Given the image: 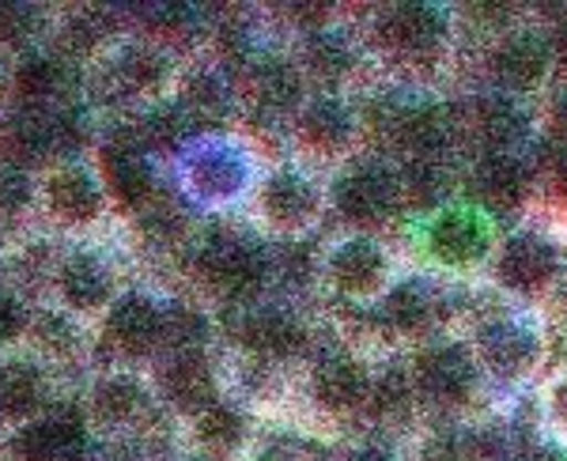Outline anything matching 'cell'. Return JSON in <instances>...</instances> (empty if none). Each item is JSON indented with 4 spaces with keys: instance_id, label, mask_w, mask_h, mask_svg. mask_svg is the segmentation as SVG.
I'll return each instance as SVG.
<instances>
[{
    "instance_id": "bcb514c9",
    "label": "cell",
    "mask_w": 567,
    "mask_h": 461,
    "mask_svg": "<svg viewBox=\"0 0 567 461\" xmlns=\"http://www.w3.org/2000/svg\"><path fill=\"white\" fill-rule=\"evenodd\" d=\"M564 69H567V50H564Z\"/></svg>"
},
{
    "instance_id": "ffe728a7",
    "label": "cell",
    "mask_w": 567,
    "mask_h": 461,
    "mask_svg": "<svg viewBox=\"0 0 567 461\" xmlns=\"http://www.w3.org/2000/svg\"><path fill=\"white\" fill-rule=\"evenodd\" d=\"M432 250L446 265H470L488 250V230L473 212H446L432 227Z\"/></svg>"
},
{
    "instance_id": "ee69618b",
    "label": "cell",
    "mask_w": 567,
    "mask_h": 461,
    "mask_svg": "<svg viewBox=\"0 0 567 461\" xmlns=\"http://www.w3.org/2000/svg\"><path fill=\"white\" fill-rule=\"evenodd\" d=\"M518 461H556L553 454H545V450H529V454H523Z\"/></svg>"
},
{
    "instance_id": "6da1fadb",
    "label": "cell",
    "mask_w": 567,
    "mask_h": 461,
    "mask_svg": "<svg viewBox=\"0 0 567 461\" xmlns=\"http://www.w3.org/2000/svg\"><path fill=\"white\" fill-rule=\"evenodd\" d=\"M200 276L208 280V288H216L227 299H246L261 288L265 280V262L254 246L239 243V238H216L200 250L197 262Z\"/></svg>"
},
{
    "instance_id": "d6986e66",
    "label": "cell",
    "mask_w": 567,
    "mask_h": 461,
    "mask_svg": "<svg viewBox=\"0 0 567 461\" xmlns=\"http://www.w3.org/2000/svg\"><path fill=\"white\" fill-rule=\"evenodd\" d=\"M371 393L368 371L355 359H326L315 371V398L333 412L360 409Z\"/></svg>"
},
{
    "instance_id": "d590c367",
    "label": "cell",
    "mask_w": 567,
    "mask_h": 461,
    "mask_svg": "<svg viewBox=\"0 0 567 461\" xmlns=\"http://www.w3.org/2000/svg\"><path fill=\"white\" fill-rule=\"evenodd\" d=\"M368 401L374 404L379 417H405L409 412V401H413V390L401 375H386L379 386H371Z\"/></svg>"
},
{
    "instance_id": "83f0119b",
    "label": "cell",
    "mask_w": 567,
    "mask_h": 461,
    "mask_svg": "<svg viewBox=\"0 0 567 461\" xmlns=\"http://www.w3.org/2000/svg\"><path fill=\"white\" fill-rule=\"evenodd\" d=\"M299 91H303V80L291 64L284 61H265L254 69V95H258L261 106L269 110H288L299 103Z\"/></svg>"
},
{
    "instance_id": "74e56055",
    "label": "cell",
    "mask_w": 567,
    "mask_h": 461,
    "mask_svg": "<svg viewBox=\"0 0 567 461\" xmlns=\"http://www.w3.org/2000/svg\"><path fill=\"white\" fill-rule=\"evenodd\" d=\"M65 39L72 50H95V42L103 39V27H99V16L95 12H87V16H76V20L69 23V31H65Z\"/></svg>"
},
{
    "instance_id": "4fadbf2b",
    "label": "cell",
    "mask_w": 567,
    "mask_h": 461,
    "mask_svg": "<svg viewBox=\"0 0 567 461\" xmlns=\"http://www.w3.org/2000/svg\"><path fill=\"white\" fill-rule=\"evenodd\" d=\"M329 276L344 295H371L386 280V257L371 238H349L329 257Z\"/></svg>"
},
{
    "instance_id": "7bdbcfd3",
    "label": "cell",
    "mask_w": 567,
    "mask_h": 461,
    "mask_svg": "<svg viewBox=\"0 0 567 461\" xmlns=\"http://www.w3.org/2000/svg\"><path fill=\"white\" fill-rule=\"evenodd\" d=\"M352 461H393L386 450H379V447H368V450H360V454H352Z\"/></svg>"
},
{
    "instance_id": "d4e9b609",
    "label": "cell",
    "mask_w": 567,
    "mask_h": 461,
    "mask_svg": "<svg viewBox=\"0 0 567 461\" xmlns=\"http://www.w3.org/2000/svg\"><path fill=\"white\" fill-rule=\"evenodd\" d=\"M141 404H144V386L133 375H106L95 386V393H91V412H95V420L110 423V428L130 423L141 412Z\"/></svg>"
},
{
    "instance_id": "8d00e7d4",
    "label": "cell",
    "mask_w": 567,
    "mask_h": 461,
    "mask_svg": "<svg viewBox=\"0 0 567 461\" xmlns=\"http://www.w3.org/2000/svg\"><path fill=\"white\" fill-rule=\"evenodd\" d=\"M182 129H186V117L182 110H155L144 125V144L152 147H175L182 141Z\"/></svg>"
},
{
    "instance_id": "b9f144b4",
    "label": "cell",
    "mask_w": 567,
    "mask_h": 461,
    "mask_svg": "<svg viewBox=\"0 0 567 461\" xmlns=\"http://www.w3.org/2000/svg\"><path fill=\"white\" fill-rule=\"evenodd\" d=\"M553 129L567 141V99H560V103H556V110H553Z\"/></svg>"
},
{
    "instance_id": "4316f807",
    "label": "cell",
    "mask_w": 567,
    "mask_h": 461,
    "mask_svg": "<svg viewBox=\"0 0 567 461\" xmlns=\"http://www.w3.org/2000/svg\"><path fill=\"white\" fill-rule=\"evenodd\" d=\"M231 99H227L224 80L213 72H194L182 88V117H194V122H219L227 114Z\"/></svg>"
},
{
    "instance_id": "ab89813d",
    "label": "cell",
    "mask_w": 567,
    "mask_h": 461,
    "mask_svg": "<svg viewBox=\"0 0 567 461\" xmlns=\"http://www.w3.org/2000/svg\"><path fill=\"white\" fill-rule=\"evenodd\" d=\"M23 329V310L8 291H0V340H12Z\"/></svg>"
},
{
    "instance_id": "7402d4cb",
    "label": "cell",
    "mask_w": 567,
    "mask_h": 461,
    "mask_svg": "<svg viewBox=\"0 0 567 461\" xmlns=\"http://www.w3.org/2000/svg\"><path fill=\"white\" fill-rule=\"evenodd\" d=\"M45 382L39 367L27 359H8L0 363V417L8 420H31L42 409Z\"/></svg>"
},
{
    "instance_id": "1f68e13d",
    "label": "cell",
    "mask_w": 567,
    "mask_h": 461,
    "mask_svg": "<svg viewBox=\"0 0 567 461\" xmlns=\"http://www.w3.org/2000/svg\"><path fill=\"white\" fill-rule=\"evenodd\" d=\"M307 69L315 72L318 80H341L344 72L352 69V50L344 39H337V34H318V39H310L307 45Z\"/></svg>"
},
{
    "instance_id": "603a6c76",
    "label": "cell",
    "mask_w": 567,
    "mask_h": 461,
    "mask_svg": "<svg viewBox=\"0 0 567 461\" xmlns=\"http://www.w3.org/2000/svg\"><path fill=\"white\" fill-rule=\"evenodd\" d=\"M50 147H53V129L50 122H42V117H34V114H16L0 129V152H4V163H12V167L27 171L31 163H39Z\"/></svg>"
},
{
    "instance_id": "f546056e",
    "label": "cell",
    "mask_w": 567,
    "mask_h": 461,
    "mask_svg": "<svg viewBox=\"0 0 567 461\" xmlns=\"http://www.w3.org/2000/svg\"><path fill=\"white\" fill-rule=\"evenodd\" d=\"M398 193H405L409 205L432 208V205H439V201L446 197V174H443V167H439V163H432V160H416L413 167L401 174Z\"/></svg>"
},
{
    "instance_id": "7a4b0ae2",
    "label": "cell",
    "mask_w": 567,
    "mask_h": 461,
    "mask_svg": "<svg viewBox=\"0 0 567 461\" xmlns=\"http://www.w3.org/2000/svg\"><path fill=\"white\" fill-rule=\"evenodd\" d=\"M106 337L117 352L148 356L163 345V310L148 295H122L106 315Z\"/></svg>"
},
{
    "instance_id": "7c38bea8",
    "label": "cell",
    "mask_w": 567,
    "mask_h": 461,
    "mask_svg": "<svg viewBox=\"0 0 567 461\" xmlns=\"http://www.w3.org/2000/svg\"><path fill=\"white\" fill-rule=\"evenodd\" d=\"M189 189L205 201H227L243 189L246 163L235 147H200L194 160L186 163Z\"/></svg>"
},
{
    "instance_id": "3957f363",
    "label": "cell",
    "mask_w": 567,
    "mask_h": 461,
    "mask_svg": "<svg viewBox=\"0 0 567 461\" xmlns=\"http://www.w3.org/2000/svg\"><path fill=\"white\" fill-rule=\"evenodd\" d=\"M473 382H477V367L465 348H432L416 359V386L424 398L439 404H462L470 398Z\"/></svg>"
},
{
    "instance_id": "8fae6325",
    "label": "cell",
    "mask_w": 567,
    "mask_h": 461,
    "mask_svg": "<svg viewBox=\"0 0 567 461\" xmlns=\"http://www.w3.org/2000/svg\"><path fill=\"white\" fill-rule=\"evenodd\" d=\"M556 250L537 235H518L499 254V280L515 291H537L553 280Z\"/></svg>"
},
{
    "instance_id": "ac0fdd59",
    "label": "cell",
    "mask_w": 567,
    "mask_h": 461,
    "mask_svg": "<svg viewBox=\"0 0 567 461\" xmlns=\"http://www.w3.org/2000/svg\"><path fill=\"white\" fill-rule=\"evenodd\" d=\"M526 189H529L526 167L518 160H511V155H488L477 167V174H473V193H477L492 212L518 208Z\"/></svg>"
},
{
    "instance_id": "60d3db41",
    "label": "cell",
    "mask_w": 567,
    "mask_h": 461,
    "mask_svg": "<svg viewBox=\"0 0 567 461\" xmlns=\"http://www.w3.org/2000/svg\"><path fill=\"white\" fill-rule=\"evenodd\" d=\"M553 417L567 428V382H560V386L553 390Z\"/></svg>"
},
{
    "instance_id": "836d02e7",
    "label": "cell",
    "mask_w": 567,
    "mask_h": 461,
    "mask_svg": "<svg viewBox=\"0 0 567 461\" xmlns=\"http://www.w3.org/2000/svg\"><path fill=\"white\" fill-rule=\"evenodd\" d=\"M398 133H401V141H405L420 155L443 144V122H439L435 110H409V114L401 117Z\"/></svg>"
},
{
    "instance_id": "cb8c5ba5",
    "label": "cell",
    "mask_w": 567,
    "mask_h": 461,
    "mask_svg": "<svg viewBox=\"0 0 567 461\" xmlns=\"http://www.w3.org/2000/svg\"><path fill=\"white\" fill-rule=\"evenodd\" d=\"M194 436H197L200 454H208L213 461H224L243 447L246 420L235 409H227V404H208L205 412H197Z\"/></svg>"
},
{
    "instance_id": "5b68a950",
    "label": "cell",
    "mask_w": 567,
    "mask_h": 461,
    "mask_svg": "<svg viewBox=\"0 0 567 461\" xmlns=\"http://www.w3.org/2000/svg\"><path fill=\"white\" fill-rule=\"evenodd\" d=\"M379 42L401 58H427L443 42V16L427 4H398L379 20Z\"/></svg>"
},
{
    "instance_id": "ba28073f",
    "label": "cell",
    "mask_w": 567,
    "mask_h": 461,
    "mask_svg": "<svg viewBox=\"0 0 567 461\" xmlns=\"http://www.w3.org/2000/svg\"><path fill=\"white\" fill-rule=\"evenodd\" d=\"M337 208L352 224H379L390 216L393 201H398V182L382 171H352L337 182Z\"/></svg>"
},
{
    "instance_id": "2e32d148",
    "label": "cell",
    "mask_w": 567,
    "mask_h": 461,
    "mask_svg": "<svg viewBox=\"0 0 567 461\" xmlns=\"http://www.w3.org/2000/svg\"><path fill=\"white\" fill-rule=\"evenodd\" d=\"M239 340L258 356L284 359V356L299 352V345L307 340V334L288 310H250L239 326Z\"/></svg>"
},
{
    "instance_id": "d6a6232c",
    "label": "cell",
    "mask_w": 567,
    "mask_h": 461,
    "mask_svg": "<svg viewBox=\"0 0 567 461\" xmlns=\"http://www.w3.org/2000/svg\"><path fill=\"white\" fill-rule=\"evenodd\" d=\"M477 125H481L484 141L503 147V144L518 141V133H523V114L511 103H503V99H488V103H481Z\"/></svg>"
},
{
    "instance_id": "277c9868",
    "label": "cell",
    "mask_w": 567,
    "mask_h": 461,
    "mask_svg": "<svg viewBox=\"0 0 567 461\" xmlns=\"http://www.w3.org/2000/svg\"><path fill=\"white\" fill-rule=\"evenodd\" d=\"M45 205L61 224L84 227L103 212V182L87 167L65 163V167H58L45 178Z\"/></svg>"
},
{
    "instance_id": "44dd1931",
    "label": "cell",
    "mask_w": 567,
    "mask_h": 461,
    "mask_svg": "<svg viewBox=\"0 0 567 461\" xmlns=\"http://www.w3.org/2000/svg\"><path fill=\"white\" fill-rule=\"evenodd\" d=\"M299 141L315 152H341L344 144L352 141V117L337 99H315V103L303 106L299 114Z\"/></svg>"
},
{
    "instance_id": "5bb4252c",
    "label": "cell",
    "mask_w": 567,
    "mask_h": 461,
    "mask_svg": "<svg viewBox=\"0 0 567 461\" xmlns=\"http://www.w3.org/2000/svg\"><path fill=\"white\" fill-rule=\"evenodd\" d=\"M58 288L61 299L69 303L72 310H103L114 295V276L103 265V257L80 250L72 254L58 273Z\"/></svg>"
},
{
    "instance_id": "8992f818",
    "label": "cell",
    "mask_w": 567,
    "mask_h": 461,
    "mask_svg": "<svg viewBox=\"0 0 567 461\" xmlns=\"http://www.w3.org/2000/svg\"><path fill=\"white\" fill-rule=\"evenodd\" d=\"M103 186L114 193L117 205L144 208L155 193V174L141 144L103 147Z\"/></svg>"
},
{
    "instance_id": "e575fe53",
    "label": "cell",
    "mask_w": 567,
    "mask_h": 461,
    "mask_svg": "<svg viewBox=\"0 0 567 461\" xmlns=\"http://www.w3.org/2000/svg\"><path fill=\"white\" fill-rule=\"evenodd\" d=\"M31 197H34L31 171L0 163V216H20L31 205Z\"/></svg>"
},
{
    "instance_id": "f35d334b",
    "label": "cell",
    "mask_w": 567,
    "mask_h": 461,
    "mask_svg": "<svg viewBox=\"0 0 567 461\" xmlns=\"http://www.w3.org/2000/svg\"><path fill=\"white\" fill-rule=\"evenodd\" d=\"M27 23H31V8L23 4H0V39L20 42L27 34Z\"/></svg>"
},
{
    "instance_id": "e0dca14e",
    "label": "cell",
    "mask_w": 567,
    "mask_h": 461,
    "mask_svg": "<svg viewBox=\"0 0 567 461\" xmlns=\"http://www.w3.org/2000/svg\"><path fill=\"white\" fill-rule=\"evenodd\" d=\"M496 80L511 91H529L542 84L545 69H548V45L537 34H515L496 50L492 58Z\"/></svg>"
},
{
    "instance_id": "52a82bcc",
    "label": "cell",
    "mask_w": 567,
    "mask_h": 461,
    "mask_svg": "<svg viewBox=\"0 0 567 461\" xmlns=\"http://www.w3.org/2000/svg\"><path fill=\"white\" fill-rule=\"evenodd\" d=\"M159 390H163V398L175 404V409L194 412V417H197V412H205L208 404H216L213 367H208V359L200 356L197 348H189V352H178L167 367H163Z\"/></svg>"
},
{
    "instance_id": "9a60e30c",
    "label": "cell",
    "mask_w": 567,
    "mask_h": 461,
    "mask_svg": "<svg viewBox=\"0 0 567 461\" xmlns=\"http://www.w3.org/2000/svg\"><path fill=\"white\" fill-rule=\"evenodd\" d=\"M481 356L484 367L499 378H518L534 367L537 359V337L529 329L515 326V321H499V326H488L481 337Z\"/></svg>"
},
{
    "instance_id": "30bf717a",
    "label": "cell",
    "mask_w": 567,
    "mask_h": 461,
    "mask_svg": "<svg viewBox=\"0 0 567 461\" xmlns=\"http://www.w3.org/2000/svg\"><path fill=\"white\" fill-rule=\"evenodd\" d=\"M261 212L277 230H303L318 212L315 186L296 171H280L265 182L261 189Z\"/></svg>"
},
{
    "instance_id": "9c48e42d",
    "label": "cell",
    "mask_w": 567,
    "mask_h": 461,
    "mask_svg": "<svg viewBox=\"0 0 567 461\" xmlns=\"http://www.w3.org/2000/svg\"><path fill=\"white\" fill-rule=\"evenodd\" d=\"M20 461H87L84 428L69 417H45L27 423L16 439Z\"/></svg>"
},
{
    "instance_id": "484cf974",
    "label": "cell",
    "mask_w": 567,
    "mask_h": 461,
    "mask_svg": "<svg viewBox=\"0 0 567 461\" xmlns=\"http://www.w3.org/2000/svg\"><path fill=\"white\" fill-rule=\"evenodd\" d=\"M167 76H171V64L155 45H130V50H122V58H117V80L130 91H136V95L159 91L167 84Z\"/></svg>"
},
{
    "instance_id": "4dcf8cb0",
    "label": "cell",
    "mask_w": 567,
    "mask_h": 461,
    "mask_svg": "<svg viewBox=\"0 0 567 461\" xmlns=\"http://www.w3.org/2000/svg\"><path fill=\"white\" fill-rule=\"evenodd\" d=\"M61 84V69L53 58H42V53H34V58H23L20 69H16V91H20L23 103H42V99H50L53 91Z\"/></svg>"
},
{
    "instance_id": "f1b7e54d",
    "label": "cell",
    "mask_w": 567,
    "mask_h": 461,
    "mask_svg": "<svg viewBox=\"0 0 567 461\" xmlns=\"http://www.w3.org/2000/svg\"><path fill=\"white\" fill-rule=\"evenodd\" d=\"M432 291L424 288L420 280H405L401 288H393L390 303H386V315L398 329H405V334H416V329H424L427 321H432Z\"/></svg>"
},
{
    "instance_id": "f6af8a7d",
    "label": "cell",
    "mask_w": 567,
    "mask_h": 461,
    "mask_svg": "<svg viewBox=\"0 0 567 461\" xmlns=\"http://www.w3.org/2000/svg\"><path fill=\"white\" fill-rule=\"evenodd\" d=\"M556 182H560V193H564V201H567V163L560 167V178H556Z\"/></svg>"
}]
</instances>
